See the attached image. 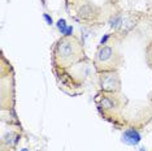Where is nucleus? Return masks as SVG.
Returning <instances> with one entry per match:
<instances>
[{"mask_svg":"<svg viewBox=\"0 0 152 151\" xmlns=\"http://www.w3.org/2000/svg\"><path fill=\"white\" fill-rule=\"evenodd\" d=\"M79 56V44L73 37L64 38L57 43L56 47V59L64 67L74 63Z\"/></svg>","mask_w":152,"mask_h":151,"instance_id":"nucleus-1","label":"nucleus"},{"mask_svg":"<svg viewBox=\"0 0 152 151\" xmlns=\"http://www.w3.org/2000/svg\"><path fill=\"white\" fill-rule=\"evenodd\" d=\"M116 53L114 49L112 47L103 46L99 48V51L96 52L95 56V63L99 68H101L104 72L113 71V64H114Z\"/></svg>","mask_w":152,"mask_h":151,"instance_id":"nucleus-2","label":"nucleus"},{"mask_svg":"<svg viewBox=\"0 0 152 151\" xmlns=\"http://www.w3.org/2000/svg\"><path fill=\"white\" fill-rule=\"evenodd\" d=\"M100 86L101 90L107 93H114L120 90V78L116 72H104L100 78Z\"/></svg>","mask_w":152,"mask_h":151,"instance_id":"nucleus-3","label":"nucleus"},{"mask_svg":"<svg viewBox=\"0 0 152 151\" xmlns=\"http://www.w3.org/2000/svg\"><path fill=\"white\" fill-rule=\"evenodd\" d=\"M140 139H142L140 133L137 129H134V128L126 129L122 133V137H121V141L124 142L125 145H129V146H137L140 142Z\"/></svg>","mask_w":152,"mask_h":151,"instance_id":"nucleus-4","label":"nucleus"},{"mask_svg":"<svg viewBox=\"0 0 152 151\" xmlns=\"http://www.w3.org/2000/svg\"><path fill=\"white\" fill-rule=\"evenodd\" d=\"M95 15H96V13H95V8L91 5H88V4H85V5H82L78 9V16L81 18L90 20V18H92Z\"/></svg>","mask_w":152,"mask_h":151,"instance_id":"nucleus-5","label":"nucleus"},{"mask_svg":"<svg viewBox=\"0 0 152 151\" xmlns=\"http://www.w3.org/2000/svg\"><path fill=\"white\" fill-rule=\"evenodd\" d=\"M18 141H20V136L17 133L9 132L3 136V143H7L8 146H14Z\"/></svg>","mask_w":152,"mask_h":151,"instance_id":"nucleus-6","label":"nucleus"},{"mask_svg":"<svg viewBox=\"0 0 152 151\" xmlns=\"http://www.w3.org/2000/svg\"><path fill=\"white\" fill-rule=\"evenodd\" d=\"M122 24H124V18H122L121 15H116L113 17H111L109 20V25L112 29H120L122 26Z\"/></svg>","mask_w":152,"mask_h":151,"instance_id":"nucleus-7","label":"nucleus"},{"mask_svg":"<svg viewBox=\"0 0 152 151\" xmlns=\"http://www.w3.org/2000/svg\"><path fill=\"white\" fill-rule=\"evenodd\" d=\"M101 107L105 108V109H113L116 107V103L113 99L108 98V96H103L101 98Z\"/></svg>","mask_w":152,"mask_h":151,"instance_id":"nucleus-8","label":"nucleus"},{"mask_svg":"<svg viewBox=\"0 0 152 151\" xmlns=\"http://www.w3.org/2000/svg\"><path fill=\"white\" fill-rule=\"evenodd\" d=\"M56 26H57L59 31H60L61 34L65 35V33H66V29H68V26H69V25L66 24V21H65L64 18H60L57 21V24H56Z\"/></svg>","mask_w":152,"mask_h":151,"instance_id":"nucleus-9","label":"nucleus"},{"mask_svg":"<svg viewBox=\"0 0 152 151\" xmlns=\"http://www.w3.org/2000/svg\"><path fill=\"white\" fill-rule=\"evenodd\" d=\"M111 38V34H104L103 38L100 39V47H103L104 44H107V42H108V39Z\"/></svg>","mask_w":152,"mask_h":151,"instance_id":"nucleus-10","label":"nucleus"},{"mask_svg":"<svg viewBox=\"0 0 152 151\" xmlns=\"http://www.w3.org/2000/svg\"><path fill=\"white\" fill-rule=\"evenodd\" d=\"M43 18L46 20L48 25H53V20H52V17L48 15V13H44V15H43Z\"/></svg>","mask_w":152,"mask_h":151,"instance_id":"nucleus-11","label":"nucleus"},{"mask_svg":"<svg viewBox=\"0 0 152 151\" xmlns=\"http://www.w3.org/2000/svg\"><path fill=\"white\" fill-rule=\"evenodd\" d=\"M70 37H73V26H68L66 29V33H65V38H70Z\"/></svg>","mask_w":152,"mask_h":151,"instance_id":"nucleus-12","label":"nucleus"},{"mask_svg":"<svg viewBox=\"0 0 152 151\" xmlns=\"http://www.w3.org/2000/svg\"><path fill=\"white\" fill-rule=\"evenodd\" d=\"M139 151H146V148H144V147H139Z\"/></svg>","mask_w":152,"mask_h":151,"instance_id":"nucleus-13","label":"nucleus"},{"mask_svg":"<svg viewBox=\"0 0 152 151\" xmlns=\"http://www.w3.org/2000/svg\"><path fill=\"white\" fill-rule=\"evenodd\" d=\"M20 151H29V150H28V148H21Z\"/></svg>","mask_w":152,"mask_h":151,"instance_id":"nucleus-14","label":"nucleus"}]
</instances>
